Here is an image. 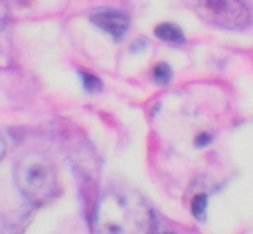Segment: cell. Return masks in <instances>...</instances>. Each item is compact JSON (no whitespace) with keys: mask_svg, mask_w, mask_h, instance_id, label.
I'll return each instance as SVG.
<instances>
[{"mask_svg":"<svg viewBox=\"0 0 253 234\" xmlns=\"http://www.w3.org/2000/svg\"><path fill=\"white\" fill-rule=\"evenodd\" d=\"M168 234H170V232H168Z\"/></svg>","mask_w":253,"mask_h":234,"instance_id":"obj_11","label":"cell"},{"mask_svg":"<svg viewBox=\"0 0 253 234\" xmlns=\"http://www.w3.org/2000/svg\"><path fill=\"white\" fill-rule=\"evenodd\" d=\"M206 208H208V196L206 194H196L192 198V214L198 220H204L206 218Z\"/></svg>","mask_w":253,"mask_h":234,"instance_id":"obj_6","label":"cell"},{"mask_svg":"<svg viewBox=\"0 0 253 234\" xmlns=\"http://www.w3.org/2000/svg\"><path fill=\"white\" fill-rule=\"evenodd\" d=\"M4 153H6V141H4V137L0 135V159L4 157Z\"/></svg>","mask_w":253,"mask_h":234,"instance_id":"obj_10","label":"cell"},{"mask_svg":"<svg viewBox=\"0 0 253 234\" xmlns=\"http://www.w3.org/2000/svg\"><path fill=\"white\" fill-rule=\"evenodd\" d=\"M81 81H83V87L87 91H91V93H95V91H99L103 87L99 77H95L93 73H87V71H81Z\"/></svg>","mask_w":253,"mask_h":234,"instance_id":"obj_8","label":"cell"},{"mask_svg":"<svg viewBox=\"0 0 253 234\" xmlns=\"http://www.w3.org/2000/svg\"><path fill=\"white\" fill-rule=\"evenodd\" d=\"M154 81L156 83H160V85H164V83H168L170 81V77H172V69L166 65V63H158L156 67H154Z\"/></svg>","mask_w":253,"mask_h":234,"instance_id":"obj_7","label":"cell"},{"mask_svg":"<svg viewBox=\"0 0 253 234\" xmlns=\"http://www.w3.org/2000/svg\"><path fill=\"white\" fill-rule=\"evenodd\" d=\"M20 192L36 204H45L57 194V173L51 161L42 153L24 155L14 169Z\"/></svg>","mask_w":253,"mask_h":234,"instance_id":"obj_2","label":"cell"},{"mask_svg":"<svg viewBox=\"0 0 253 234\" xmlns=\"http://www.w3.org/2000/svg\"><path fill=\"white\" fill-rule=\"evenodd\" d=\"M144 208L121 192H109L101 198L95 212V234H140L144 228Z\"/></svg>","mask_w":253,"mask_h":234,"instance_id":"obj_1","label":"cell"},{"mask_svg":"<svg viewBox=\"0 0 253 234\" xmlns=\"http://www.w3.org/2000/svg\"><path fill=\"white\" fill-rule=\"evenodd\" d=\"M154 34L162 42H168V44H184V34L174 24H160V26H156Z\"/></svg>","mask_w":253,"mask_h":234,"instance_id":"obj_5","label":"cell"},{"mask_svg":"<svg viewBox=\"0 0 253 234\" xmlns=\"http://www.w3.org/2000/svg\"><path fill=\"white\" fill-rule=\"evenodd\" d=\"M91 22L115 40H121L128 30V16L119 10H95L91 14Z\"/></svg>","mask_w":253,"mask_h":234,"instance_id":"obj_4","label":"cell"},{"mask_svg":"<svg viewBox=\"0 0 253 234\" xmlns=\"http://www.w3.org/2000/svg\"><path fill=\"white\" fill-rule=\"evenodd\" d=\"M210 141H211V137H210V135H200V137H198V141H196V145H198V147H202V145H208Z\"/></svg>","mask_w":253,"mask_h":234,"instance_id":"obj_9","label":"cell"},{"mask_svg":"<svg viewBox=\"0 0 253 234\" xmlns=\"http://www.w3.org/2000/svg\"><path fill=\"white\" fill-rule=\"evenodd\" d=\"M200 16L219 28H243L249 24V10L241 0H198Z\"/></svg>","mask_w":253,"mask_h":234,"instance_id":"obj_3","label":"cell"}]
</instances>
